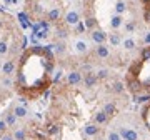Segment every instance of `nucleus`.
<instances>
[{
  "label": "nucleus",
  "mask_w": 150,
  "mask_h": 140,
  "mask_svg": "<svg viewBox=\"0 0 150 140\" xmlns=\"http://www.w3.org/2000/svg\"><path fill=\"white\" fill-rule=\"evenodd\" d=\"M107 117H109V115H107L105 112H99V113L95 115V122H97V123H105V122H107Z\"/></svg>",
  "instance_id": "nucleus-10"
},
{
  "label": "nucleus",
  "mask_w": 150,
  "mask_h": 140,
  "mask_svg": "<svg viewBox=\"0 0 150 140\" xmlns=\"http://www.w3.org/2000/svg\"><path fill=\"white\" fill-rule=\"evenodd\" d=\"M107 139H109V140H122V135H120L119 132H110Z\"/></svg>",
  "instance_id": "nucleus-17"
},
{
  "label": "nucleus",
  "mask_w": 150,
  "mask_h": 140,
  "mask_svg": "<svg viewBox=\"0 0 150 140\" xmlns=\"http://www.w3.org/2000/svg\"><path fill=\"white\" fill-rule=\"evenodd\" d=\"M52 47H53V50H55L57 53H62V52H63V45H62V43H59V45H52Z\"/></svg>",
  "instance_id": "nucleus-24"
},
{
  "label": "nucleus",
  "mask_w": 150,
  "mask_h": 140,
  "mask_svg": "<svg viewBox=\"0 0 150 140\" xmlns=\"http://www.w3.org/2000/svg\"><path fill=\"white\" fill-rule=\"evenodd\" d=\"M92 40L100 45V43H103V42L107 40V35H105L103 32H100V30H93V32H92Z\"/></svg>",
  "instance_id": "nucleus-3"
},
{
  "label": "nucleus",
  "mask_w": 150,
  "mask_h": 140,
  "mask_svg": "<svg viewBox=\"0 0 150 140\" xmlns=\"http://www.w3.org/2000/svg\"><path fill=\"white\" fill-rule=\"evenodd\" d=\"M97 55H99L100 59H105V57H109V49H107L103 43H100L99 47H97Z\"/></svg>",
  "instance_id": "nucleus-6"
},
{
  "label": "nucleus",
  "mask_w": 150,
  "mask_h": 140,
  "mask_svg": "<svg viewBox=\"0 0 150 140\" xmlns=\"http://www.w3.org/2000/svg\"><path fill=\"white\" fill-rule=\"evenodd\" d=\"M13 137H15V140H25V132L23 130H15Z\"/></svg>",
  "instance_id": "nucleus-16"
},
{
  "label": "nucleus",
  "mask_w": 150,
  "mask_h": 140,
  "mask_svg": "<svg viewBox=\"0 0 150 140\" xmlns=\"http://www.w3.org/2000/svg\"><path fill=\"white\" fill-rule=\"evenodd\" d=\"M103 112H105L107 115H112V113L115 112V105H113V103H107L105 109H103Z\"/></svg>",
  "instance_id": "nucleus-14"
},
{
  "label": "nucleus",
  "mask_w": 150,
  "mask_h": 140,
  "mask_svg": "<svg viewBox=\"0 0 150 140\" xmlns=\"http://www.w3.org/2000/svg\"><path fill=\"white\" fill-rule=\"evenodd\" d=\"M7 129V123H5V122H2V120H0V130H5Z\"/></svg>",
  "instance_id": "nucleus-33"
},
{
  "label": "nucleus",
  "mask_w": 150,
  "mask_h": 140,
  "mask_svg": "<svg viewBox=\"0 0 150 140\" xmlns=\"http://www.w3.org/2000/svg\"><path fill=\"white\" fill-rule=\"evenodd\" d=\"M142 57H143V60H149L150 59V47H145V49H143V52H142Z\"/></svg>",
  "instance_id": "nucleus-21"
},
{
  "label": "nucleus",
  "mask_w": 150,
  "mask_h": 140,
  "mask_svg": "<svg viewBox=\"0 0 150 140\" xmlns=\"http://www.w3.org/2000/svg\"><path fill=\"white\" fill-rule=\"evenodd\" d=\"M60 19V10L59 9H52L49 12V20L50 22H57Z\"/></svg>",
  "instance_id": "nucleus-7"
},
{
  "label": "nucleus",
  "mask_w": 150,
  "mask_h": 140,
  "mask_svg": "<svg viewBox=\"0 0 150 140\" xmlns=\"http://www.w3.org/2000/svg\"><path fill=\"white\" fill-rule=\"evenodd\" d=\"M142 2H143V3H150V0H142Z\"/></svg>",
  "instance_id": "nucleus-39"
},
{
  "label": "nucleus",
  "mask_w": 150,
  "mask_h": 140,
  "mask_svg": "<svg viewBox=\"0 0 150 140\" xmlns=\"http://www.w3.org/2000/svg\"><path fill=\"white\" fill-rule=\"evenodd\" d=\"M65 22H67L69 25H77V23L80 22L79 12H75V10H70L69 13H67V17H65Z\"/></svg>",
  "instance_id": "nucleus-2"
},
{
  "label": "nucleus",
  "mask_w": 150,
  "mask_h": 140,
  "mask_svg": "<svg viewBox=\"0 0 150 140\" xmlns=\"http://www.w3.org/2000/svg\"><path fill=\"white\" fill-rule=\"evenodd\" d=\"M13 113H15L17 117H25V115H27V109H25V107H15Z\"/></svg>",
  "instance_id": "nucleus-12"
},
{
  "label": "nucleus",
  "mask_w": 150,
  "mask_h": 140,
  "mask_svg": "<svg viewBox=\"0 0 150 140\" xmlns=\"http://www.w3.org/2000/svg\"><path fill=\"white\" fill-rule=\"evenodd\" d=\"M75 49H77V52H79V53H85V52L89 50V45H87V42H83V40H77Z\"/></svg>",
  "instance_id": "nucleus-5"
},
{
  "label": "nucleus",
  "mask_w": 150,
  "mask_h": 140,
  "mask_svg": "<svg viewBox=\"0 0 150 140\" xmlns=\"http://www.w3.org/2000/svg\"><path fill=\"white\" fill-rule=\"evenodd\" d=\"M5 52H7V43L2 42V43H0V53H5Z\"/></svg>",
  "instance_id": "nucleus-26"
},
{
  "label": "nucleus",
  "mask_w": 150,
  "mask_h": 140,
  "mask_svg": "<svg viewBox=\"0 0 150 140\" xmlns=\"http://www.w3.org/2000/svg\"><path fill=\"white\" fill-rule=\"evenodd\" d=\"M85 29H87V27H85L82 22H79V23H77V30H79V32H85Z\"/></svg>",
  "instance_id": "nucleus-27"
},
{
  "label": "nucleus",
  "mask_w": 150,
  "mask_h": 140,
  "mask_svg": "<svg viewBox=\"0 0 150 140\" xmlns=\"http://www.w3.org/2000/svg\"><path fill=\"white\" fill-rule=\"evenodd\" d=\"M147 100H150V95H142V97H137L135 102H147Z\"/></svg>",
  "instance_id": "nucleus-25"
},
{
  "label": "nucleus",
  "mask_w": 150,
  "mask_h": 140,
  "mask_svg": "<svg viewBox=\"0 0 150 140\" xmlns=\"http://www.w3.org/2000/svg\"><path fill=\"white\" fill-rule=\"evenodd\" d=\"M115 10H117V13L125 12V3H123V2H119V3H117V7H115Z\"/></svg>",
  "instance_id": "nucleus-20"
},
{
  "label": "nucleus",
  "mask_w": 150,
  "mask_h": 140,
  "mask_svg": "<svg viewBox=\"0 0 150 140\" xmlns=\"http://www.w3.org/2000/svg\"><path fill=\"white\" fill-rule=\"evenodd\" d=\"M145 20L150 22V10H145Z\"/></svg>",
  "instance_id": "nucleus-34"
},
{
  "label": "nucleus",
  "mask_w": 150,
  "mask_h": 140,
  "mask_svg": "<svg viewBox=\"0 0 150 140\" xmlns=\"http://www.w3.org/2000/svg\"><path fill=\"white\" fill-rule=\"evenodd\" d=\"M60 77H62V72H60V70L59 72H55V75H53V82H59Z\"/></svg>",
  "instance_id": "nucleus-29"
},
{
  "label": "nucleus",
  "mask_w": 150,
  "mask_h": 140,
  "mask_svg": "<svg viewBox=\"0 0 150 140\" xmlns=\"http://www.w3.org/2000/svg\"><path fill=\"white\" fill-rule=\"evenodd\" d=\"M145 42H147V43H150V33H147V35H145Z\"/></svg>",
  "instance_id": "nucleus-37"
},
{
  "label": "nucleus",
  "mask_w": 150,
  "mask_h": 140,
  "mask_svg": "<svg viewBox=\"0 0 150 140\" xmlns=\"http://www.w3.org/2000/svg\"><path fill=\"white\" fill-rule=\"evenodd\" d=\"M133 29H135V25H133V23H129V25H127V30H129V32H132Z\"/></svg>",
  "instance_id": "nucleus-36"
},
{
  "label": "nucleus",
  "mask_w": 150,
  "mask_h": 140,
  "mask_svg": "<svg viewBox=\"0 0 150 140\" xmlns=\"http://www.w3.org/2000/svg\"><path fill=\"white\" fill-rule=\"evenodd\" d=\"M123 47H125V49H129V50H132L133 47H135V42H133L132 39H127L125 42H123Z\"/></svg>",
  "instance_id": "nucleus-18"
},
{
  "label": "nucleus",
  "mask_w": 150,
  "mask_h": 140,
  "mask_svg": "<svg viewBox=\"0 0 150 140\" xmlns=\"http://www.w3.org/2000/svg\"><path fill=\"white\" fill-rule=\"evenodd\" d=\"M143 120H145V123L149 125V129H150V105L145 109V112H143Z\"/></svg>",
  "instance_id": "nucleus-15"
},
{
  "label": "nucleus",
  "mask_w": 150,
  "mask_h": 140,
  "mask_svg": "<svg viewBox=\"0 0 150 140\" xmlns=\"http://www.w3.org/2000/svg\"><path fill=\"white\" fill-rule=\"evenodd\" d=\"M123 90V85L122 83H115V92H122Z\"/></svg>",
  "instance_id": "nucleus-31"
},
{
  "label": "nucleus",
  "mask_w": 150,
  "mask_h": 140,
  "mask_svg": "<svg viewBox=\"0 0 150 140\" xmlns=\"http://www.w3.org/2000/svg\"><path fill=\"white\" fill-rule=\"evenodd\" d=\"M95 82H97V77H95V75H92V73H89V75H87V79H85V85H87V87H92Z\"/></svg>",
  "instance_id": "nucleus-13"
},
{
  "label": "nucleus",
  "mask_w": 150,
  "mask_h": 140,
  "mask_svg": "<svg viewBox=\"0 0 150 140\" xmlns=\"http://www.w3.org/2000/svg\"><path fill=\"white\" fill-rule=\"evenodd\" d=\"M85 133L87 135H97L99 133V127L97 125H87L85 127Z\"/></svg>",
  "instance_id": "nucleus-11"
},
{
  "label": "nucleus",
  "mask_w": 150,
  "mask_h": 140,
  "mask_svg": "<svg viewBox=\"0 0 150 140\" xmlns=\"http://www.w3.org/2000/svg\"><path fill=\"white\" fill-rule=\"evenodd\" d=\"M15 117H17L15 113H10L9 117H7V123H9V125H13V123H15Z\"/></svg>",
  "instance_id": "nucleus-22"
},
{
  "label": "nucleus",
  "mask_w": 150,
  "mask_h": 140,
  "mask_svg": "<svg viewBox=\"0 0 150 140\" xmlns=\"http://www.w3.org/2000/svg\"><path fill=\"white\" fill-rule=\"evenodd\" d=\"M120 135L123 140H139V133L132 129H120Z\"/></svg>",
  "instance_id": "nucleus-1"
},
{
  "label": "nucleus",
  "mask_w": 150,
  "mask_h": 140,
  "mask_svg": "<svg viewBox=\"0 0 150 140\" xmlns=\"http://www.w3.org/2000/svg\"><path fill=\"white\" fill-rule=\"evenodd\" d=\"M80 73L79 72H70L69 75H67V80H69V83H72V85H75V83H79L80 82Z\"/></svg>",
  "instance_id": "nucleus-4"
},
{
  "label": "nucleus",
  "mask_w": 150,
  "mask_h": 140,
  "mask_svg": "<svg viewBox=\"0 0 150 140\" xmlns=\"http://www.w3.org/2000/svg\"><path fill=\"white\" fill-rule=\"evenodd\" d=\"M110 43H112V45H119V43H120V37L117 35V33L110 35Z\"/></svg>",
  "instance_id": "nucleus-19"
},
{
  "label": "nucleus",
  "mask_w": 150,
  "mask_h": 140,
  "mask_svg": "<svg viewBox=\"0 0 150 140\" xmlns=\"http://www.w3.org/2000/svg\"><path fill=\"white\" fill-rule=\"evenodd\" d=\"M93 25H95V20H93V19H87V22H85V27H87V29H92Z\"/></svg>",
  "instance_id": "nucleus-23"
},
{
  "label": "nucleus",
  "mask_w": 150,
  "mask_h": 140,
  "mask_svg": "<svg viewBox=\"0 0 150 140\" xmlns=\"http://www.w3.org/2000/svg\"><path fill=\"white\" fill-rule=\"evenodd\" d=\"M57 130H59V127H57V125H50V129H49V133H52V135H53V133H55Z\"/></svg>",
  "instance_id": "nucleus-28"
},
{
  "label": "nucleus",
  "mask_w": 150,
  "mask_h": 140,
  "mask_svg": "<svg viewBox=\"0 0 150 140\" xmlns=\"http://www.w3.org/2000/svg\"><path fill=\"white\" fill-rule=\"evenodd\" d=\"M13 139H15V137H10V135H3V137H2L0 140H13Z\"/></svg>",
  "instance_id": "nucleus-35"
},
{
  "label": "nucleus",
  "mask_w": 150,
  "mask_h": 140,
  "mask_svg": "<svg viewBox=\"0 0 150 140\" xmlns=\"http://www.w3.org/2000/svg\"><path fill=\"white\" fill-rule=\"evenodd\" d=\"M97 77H99V79H103V77H107V70H100L99 73H97Z\"/></svg>",
  "instance_id": "nucleus-30"
},
{
  "label": "nucleus",
  "mask_w": 150,
  "mask_h": 140,
  "mask_svg": "<svg viewBox=\"0 0 150 140\" xmlns=\"http://www.w3.org/2000/svg\"><path fill=\"white\" fill-rule=\"evenodd\" d=\"M13 69H15L13 62H5V63H3V67H2V70H3V73H5V75H10V73L13 72Z\"/></svg>",
  "instance_id": "nucleus-8"
},
{
  "label": "nucleus",
  "mask_w": 150,
  "mask_h": 140,
  "mask_svg": "<svg viewBox=\"0 0 150 140\" xmlns=\"http://www.w3.org/2000/svg\"><path fill=\"white\" fill-rule=\"evenodd\" d=\"M110 25H112L113 29H119L120 25H122V17H120V13H119V15H113V17H112Z\"/></svg>",
  "instance_id": "nucleus-9"
},
{
  "label": "nucleus",
  "mask_w": 150,
  "mask_h": 140,
  "mask_svg": "<svg viewBox=\"0 0 150 140\" xmlns=\"http://www.w3.org/2000/svg\"><path fill=\"white\" fill-rule=\"evenodd\" d=\"M5 2H7V3H9V2H15V0H5Z\"/></svg>",
  "instance_id": "nucleus-40"
},
{
  "label": "nucleus",
  "mask_w": 150,
  "mask_h": 140,
  "mask_svg": "<svg viewBox=\"0 0 150 140\" xmlns=\"http://www.w3.org/2000/svg\"><path fill=\"white\" fill-rule=\"evenodd\" d=\"M3 85H7V87H9V85H10V80L5 79V80H3Z\"/></svg>",
  "instance_id": "nucleus-38"
},
{
  "label": "nucleus",
  "mask_w": 150,
  "mask_h": 140,
  "mask_svg": "<svg viewBox=\"0 0 150 140\" xmlns=\"http://www.w3.org/2000/svg\"><path fill=\"white\" fill-rule=\"evenodd\" d=\"M33 10H35V13H39V15L42 13V12H43V9H42L40 5H35V9H33Z\"/></svg>",
  "instance_id": "nucleus-32"
}]
</instances>
